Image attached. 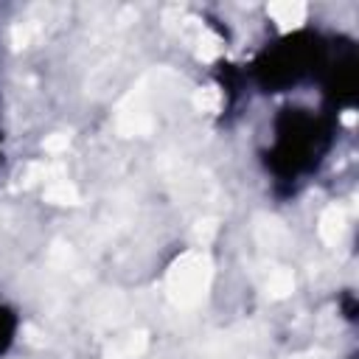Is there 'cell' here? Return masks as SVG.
Instances as JSON below:
<instances>
[{
  "label": "cell",
  "instance_id": "4",
  "mask_svg": "<svg viewBox=\"0 0 359 359\" xmlns=\"http://www.w3.org/2000/svg\"><path fill=\"white\" fill-rule=\"evenodd\" d=\"M345 317H348V320L356 317V303H353V294H351V292L345 294Z\"/></svg>",
  "mask_w": 359,
  "mask_h": 359
},
{
  "label": "cell",
  "instance_id": "3",
  "mask_svg": "<svg viewBox=\"0 0 359 359\" xmlns=\"http://www.w3.org/2000/svg\"><path fill=\"white\" fill-rule=\"evenodd\" d=\"M17 325H20V320H17L14 309H8L6 303H0V356L11 348V342L17 337Z\"/></svg>",
  "mask_w": 359,
  "mask_h": 359
},
{
  "label": "cell",
  "instance_id": "2",
  "mask_svg": "<svg viewBox=\"0 0 359 359\" xmlns=\"http://www.w3.org/2000/svg\"><path fill=\"white\" fill-rule=\"evenodd\" d=\"M331 42L317 31H294L269 45L252 65L255 81L266 93H283L309 79H320Z\"/></svg>",
  "mask_w": 359,
  "mask_h": 359
},
{
  "label": "cell",
  "instance_id": "1",
  "mask_svg": "<svg viewBox=\"0 0 359 359\" xmlns=\"http://www.w3.org/2000/svg\"><path fill=\"white\" fill-rule=\"evenodd\" d=\"M272 146L266 151V168L275 182L292 188L300 177L311 174L328 154L334 140V123L328 115H314L303 107H286L275 115Z\"/></svg>",
  "mask_w": 359,
  "mask_h": 359
}]
</instances>
